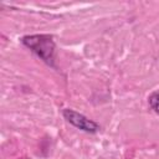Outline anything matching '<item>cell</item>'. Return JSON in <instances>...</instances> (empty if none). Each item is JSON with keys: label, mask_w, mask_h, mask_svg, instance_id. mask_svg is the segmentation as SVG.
<instances>
[{"label": "cell", "mask_w": 159, "mask_h": 159, "mask_svg": "<svg viewBox=\"0 0 159 159\" xmlns=\"http://www.w3.org/2000/svg\"><path fill=\"white\" fill-rule=\"evenodd\" d=\"M20 42L25 47H27L32 53H35L47 66L56 68V65H55L56 42L52 35H48V34L25 35L20 39Z\"/></svg>", "instance_id": "6da1fadb"}, {"label": "cell", "mask_w": 159, "mask_h": 159, "mask_svg": "<svg viewBox=\"0 0 159 159\" xmlns=\"http://www.w3.org/2000/svg\"><path fill=\"white\" fill-rule=\"evenodd\" d=\"M62 117L66 119L67 123H70L71 125H73L75 128L82 130L84 133L94 134V133L99 132V129H101V127L97 122L89 119L84 114H82V113H80L72 108H63L62 109Z\"/></svg>", "instance_id": "7a4b0ae2"}, {"label": "cell", "mask_w": 159, "mask_h": 159, "mask_svg": "<svg viewBox=\"0 0 159 159\" xmlns=\"http://www.w3.org/2000/svg\"><path fill=\"white\" fill-rule=\"evenodd\" d=\"M148 103H149V107L159 114V92L158 91H154L149 94L148 97Z\"/></svg>", "instance_id": "3957f363"}]
</instances>
